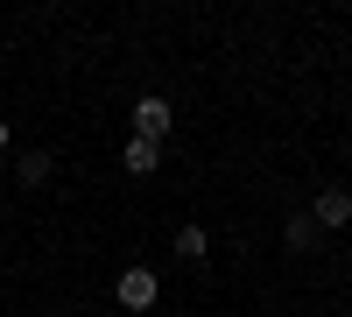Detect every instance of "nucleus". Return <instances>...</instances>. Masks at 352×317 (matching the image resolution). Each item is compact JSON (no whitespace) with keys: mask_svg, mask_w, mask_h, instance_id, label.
Wrapping results in <instances>:
<instances>
[{"mask_svg":"<svg viewBox=\"0 0 352 317\" xmlns=\"http://www.w3.org/2000/svg\"><path fill=\"white\" fill-rule=\"evenodd\" d=\"M317 240V226H310V212H296V219H289V247H310Z\"/></svg>","mask_w":352,"mask_h":317,"instance_id":"nucleus-7","label":"nucleus"},{"mask_svg":"<svg viewBox=\"0 0 352 317\" xmlns=\"http://www.w3.org/2000/svg\"><path fill=\"white\" fill-rule=\"evenodd\" d=\"M113 296H120L127 310H148L155 303V268H127L120 282H113Z\"/></svg>","mask_w":352,"mask_h":317,"instance_id":"nucleus-2","label":"nucleus"},{"mask_svg":"<svg viewBox=\"0 0 352 317\" xmlns=\"http://www.w3.org/2000/svg\"><path fill=\"white\" fill-rule=\"evenodd\" d=\"M310 226H324V233H331V226H352V190H317V205H310Z\"/></svg>","mask_w":352,"mask_h":317,"instance_id":"nucleus-1","label":"nucleus"},{"mask_svg":"<svg viewBox=\"0 0 352 317\" xmlns=\"http://www.w3.org/2000/svg\"><path fill=\"white\" fill-rule=\"evenodd\" d=\"M169 120H176V113H169V99H155V92L134 106V134H141V141H162V134H169Z\"/></svg>","mask_w":352,"mask_h":317,"instance_id":"nucleus-3","label":"nucleus"},{"mask_svg":"<svg viewBox=\"0 0 352 317\" xmlns=\"http://www.w3.org/2000/svg\"><path fill=\"white\" fill-rule=\"evenodd\" d=\"M120 162L134 169V177H148V169H162V141H141V134H134V141H127V155H120Z\"/></svg>","mask_w":352,"mask_h":317,"instance_id":"nucleus-4","label":"nucleus"},{"mask_svg":"<svg viewBox=\"0 0 352 317\" xmlns=\"http://www.w3.org/2000/svg\"><path fill=\"white\" fill-rule=\"evenodd\" d=\"M8 141H14V127H8V113H0V149H8Z\"/></svg>","mask_w":352,"mask_h":317,"instance_id":"nucleus-8","label":"nucleus"},{"mask_svg":"<svg viewBox=\"0 0 352 317\" xmlns=\"http://www.w3.org/2000/svg\"><path fill=\"white\" fill-rule=\"evenodd\" d=\"M50 169H56V162H50V155H43V149H28V155H21V162H14V177H21V184H28V190H36V184H50Z\"/></svg>","mask_w":352,"mask_h":317,"instance_id":"nucleus-5","label":"nucleus"},{"mask_svg":"<svg viewBox=\"0 0 352 317\" xmlns=\"http://www.w3.org/2000/svg\"><path fill=\"white\" fill-rule=\"evenodd\" d=\"M176 254H184V261H204V254H212V233H204V226H184V233H176Z\"/></svg>","mask_w":352,"mask_h":317,"instance_id":"nucleus-6","label":"nucleus"}]
</instances>
